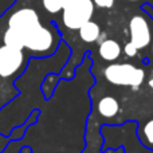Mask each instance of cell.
Instances as JSON below:
<instances>
[{"label":"cell","instance_id":"8fae6325","mask_svg":"<svg viewBox=\"0 0 153 153\" xmlns=\"http://www.w3.org/2000/svg\"><path fill=\"white\" fill-rule=\"evenodd\" d=\"M3 42H4L5 46L18 48V50H23V42H22L20 36H19V35L11 28L5 30L4 35H3Z\"/></svg>","mask_w":153,"mask_h":153},{"label":"cell","instance_id":"52a82bcc","mask_svg":"<svg viewBox=\"0 0 153 153\" xmlns=\"http://www.w3.org/2000/svg\"><path fill=\"white\" fill-rule=\"evenodd\" d=\"M97 111L103 118H113L120 111V102L113 95H106L100 100L97 105Z\"/></svg>","mask_w":153,"mask_h":153},{"label":"cell","instance_id":"4fadbf2b","mask_svg":"<svg viewBox=\"0 0 153 153\" xmlns=\"http://www.w3.org/2000/svg\"><path fill=\"white\" fill-rule=\"evenodd\" d=\"M124 53H125V55L129 56V58H134V56L137 55L138 50L132 45V43L129 42V43H126V45H125V47H124Z\"/></svg>","mask_w":153,"mask_h":153},{"label":"cell","instance_id":"d6986e66","mask_svg":"<svg viewBox=\"0 0 153 153\" xmlns=\"http://www.w3.org/2000/svg\"><path fill=\"white\" fill-rule=\"evenodd\" d=\"M128 1H138V0H128Z\"/></svg>","mask_w":153,"mask_h":153},{"label":"cell","instance_id":"2e32d148","mask_svg":"<svg viewBox=\"0 0 153 153\" xmlns=\"http://www.w3.org/2000/svg\"><path fill=\"white\" fill-rule=\"evenodd\" d=\"M19 153H32V151H31V148H30V146H23Z\"/></svg>","mask_w":153,"mask_h":153},{"label":"cell","instance_id":"277c9868","mask_svg":"<svg viewBox=\"0 0 153 153\" xmlns=\"http://www.w3.org/2000/svg\"><path fill=\"white\" fill-rule=\"evenodd\" d=\"M129 35L130 43L134 46L137 50L148 47L152 42V32L148 22L144 16L134 15L129 20Z\"/></svg>","mask_w":153,"mask_h":153},{"label":"cell","instance_id":"7a4b0ae2","mask_svg":"<svg viewBox=\"0 0 153 153\" xmlns=\"http://www.w3.org/2000/svg\"><path fill=\"white\" fill-rule=\"evenodd\" d=\"M30 58L26 55L24 50L0 46V78L13 81L27 69Z\"/></svg>","mask_w":153,"mask_h":153},{"label":"cell","instance_id":"9a60e30c","mask_svg":"<svg viewBox=\"0 0 153 153\" xmlns=\"http://www.w3.org/2000/svg\"><path fill=\"white\" fill-rule=\"evenodd\" d=\"M141 8H143L144 12H146L149 16H151V19H153V7H152V4H149V3H145V4L141 5Z\"/></svg>","mask_w":153,"mask_h":153},{"label":"cell","instance_id":"6da1fadb","mask_svg":"<svg viewBox=\"0 0 153 153\" xmlns=\"http://www.w3.org/2000/svg\"><path fill=\"white\" fill-rule=\"evenodd\" d=\"M106 81L117 86H130L137 90L143 85L145 71L130 63H111L103 71Z\"/></svg>","mask_w":153,"mask_h":153},{"label":"cell","instance_id":"5bb4252c","mask_svg":"<svg viewBox=\"0 0 153 153\" xmlns=\"http://www.w3.org/2000/svg\"><path fill=\"white\" fill-rule=\"evenodd\" d=\"M91 1L94 3V5H97L100 8H110L113 7L116 0H91Z\"/></svg>","mask_w":153,"mask_h":153},{"label":"cell","instance_id":"9c48e42d","mask_svg":"<svg viewBox=\"0 0 153 153\" xmlns=\"http://www.w3.org/2000/svg\"><path fill=\"white\" fill-rule=\"evenodd\" d=\"M62 79V76L56 73H48L47 75L45 76L42 82V86H40V90H42L43 95H45L46 100H50L53 97L54 91L56 89V85L59 83V81Z\"/></svg>","mask_w":153,"mask_h":153},{"label":"cell","instance_id":"7c38bea8","mask_svg":"<svg viewBox=\"0 0 153 153\" xmlns=\"http://www.w3.org/2000/svg\"><path fill=\"white\" fill-rule=\"evenodd\" d=\"M42 3L48 13H58L62 11V0H42Z\"/></svg>","mask_w":153,"mask_h":153},{"label":"cell","instance_id":"ac0fdd59","mask_svg":"<svg viewBox=\"0 0 153 153\" xmlns=\"http://www.w3.org/2000/svg\"><path fill=\"white\" fill-rule=\"evenodd\" d=\"M148 85H149V87H152V89H153V78L148 81Z\"/></svg>","mask_w":153,"mask_h":153},{"label":"cell","instance_id":"e0dca14e","mask_svg":"<svg viewBox=\"0 0 153 153\" xmlns=\"http://www.w3.org/2000/svg\"><path fill=\"white\" fill-rule=\"evenodd\" d=\"M74 1V0H62V10H63L66 5H69V4H71V3Z\"/></svg>","mask_w":153,"mask_h":153},{"label":"cell","instance_id":"ba28073f","mask_svg":"<svg viewBox=\"0 0 153 153\" xmlns=\"http://www.w3.org/2000/svg\"><path fill=\"white\" fill-rule=\"evenodd\" d=\"M78 32H79V38L85 43H94L101 36V27L95 22L89 20L78 30Z\"/></svg>","mask_w":153,"mask_h":153},{"label":"cell","instance_id":"5b68a950","mask_svg":"<svg viewBox=\"0 0 153 153\" xmlns=\"http://www.w3.org/2000/svg\"><path fill=\"white\" fill-rule=\"evenodd\" d=\"M39 116H40V111L38 110V109H35V110H32V113L28 116L27 121L24 122L23 125H19V126L13 128L11 134H0V153L7 148L10 141H18V140H20V138H23L24 134H26V132H27V129H28L31 125H34L38 122Z\"/></svg>","mask_w":153,"mask_h":153},{"label":"cell","instance_id":"44dd1931","mask_svg":"<svg viewBox=\"0 0 153 153\" xmlns=\"http://www.w3.org/2000/svg\"><path fill=\"white\" fill-rule=\"evenodd\" d=\"M0 81H1V78H0Z\"/></svg>","mask_w":153,"mask_h":153},{"label":"cell","instance_id":"ffe728a7","mask_svg":"<svg viewBox=\"0 0 153 153\" xmlns=\"http://www.w3.org/2000/svg\"><path fill=\"white\" fill-rule=\"evenodd\" d=\"M152 54H153V45H152Z\"/></svg>","mask_w":153,"mask_h":153},{"label":"cell","instance_id":"3957f363","mask_svg":"<svg viewBox=\"0 0 153 153\" xmlns=\"http://www.w3.org/2000/svg\"><path fill=\"white\" fill-rule=\"evenodd\" d=\"M95 5L91 0H74L62 10V22L69 30H79L86 22L91 20Z\"/></svg>","mask_w":153,"mask_h":153},{"label":"cell","instance_id":"30bf717a","mask_svg":"<svg viewBox=\"0 0 153 153\" xmlns=\"http://www.w3.org/2000/svg\"><path fill=\"white\" fill-rule=\"evenodd\" d=\"M138 137L140 141L145 148L153 151V118L146 121L138 130Z\"/></svg>","mask_w":153,"mask_h":153},{"label":"cell","instance_id":"8992f818","mask_svg":"<svg viewBox=\"0 0 153 153\" xmlns=\"http://www.w3.org/2000/svg\"><path fill=\"white\" fill-rule=\"evenodd\" d=\"M122 50L121 46L114 39H105L98 46V54L106 62H114L120 58Z\"/></svg>","mask_w":153,"mask_h":153}]
</instances>
